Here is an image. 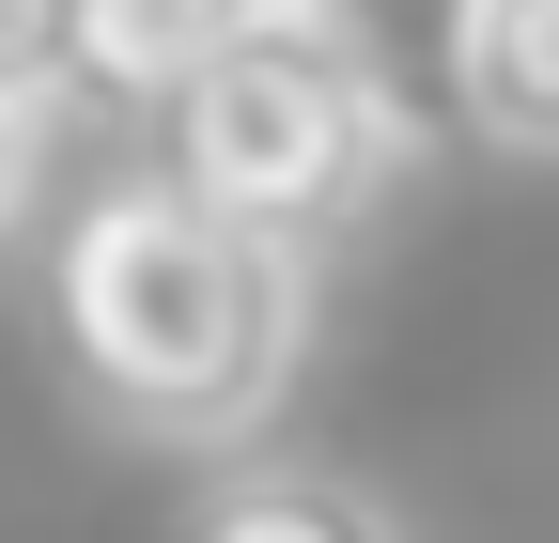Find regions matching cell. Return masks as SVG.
I'll use <instances>...</instances> for the list:
<instances>
[{
  "instance_id": "6da1fadb",
  "label": "cell",
  "mask_w": 559,
  "mask_h": 543,
  "mask_svg": "<svg viewBox=\"0 0 559 543\" xmlns=\"http://www.w3.org/2000/svg\"><path fill=\"white\" fill-rule=\"evenodd\" d=\"M62 358L94 373L109 420L218 450L311 358V249L218 218L187 171H140L62 233Z\"/></svg>"
},
{
  "instance_id": "7a4b0ae2",
  "label": "cell",
  "mask_w": 559,
  "mask_h": 543,
  "mask_svg": "<svg viewBox=\"0 0 559 543\" xmlns=\"http://www.w3.org/2000/svg\"><path fill=\"white\" fill-rule=\"evenodd\" d=\"M389 141H404L389 94L358 79V47H342L311 0H249V16L218 32V62L171 94V171L218 202V218L296 233V249H326L373 202Z\"/></svg>"
},
{
  "instance_id": "3957f363",
  "label": "cell",
  "mask_w": 559,
  "mask_h": 543,
  "mask_svg": "<svg viewBox=\"0 0 559 543\" xmlns=\"http://www.w3.org/2000/svg\"><path fill=\"white\" fill-rule=\"evenodd\" d=\"M234 16L249 0H79V16H62V94L124 109V124H171V94L218 62Z\"/></svg>"
},
{
  "instance_id": "277c9868",
  "label": "cell",
  "mask_w": 559,
  "mask_h": 543,
  "mask_svg": "<svg viewBox=\"0 0 559 543\" xmlns=\"http://www.w3.org/2000/svg\"><path fill=\"white\" fill-rule=\"evenodd\" d=\"M311 16L358 47V79L389 94V124H404V141L466 109V16H481V0H311Z\"/></svg>"
},
{
  "instance_id": "5b68a950",
  "label": "cell",
  "mask_w": 559,
  "mask_h": 543,
  "mask_svg": "<svg viewBox=\"0 0 559 543\" xmlns=\"http://www.w3.org/2000/svg\"><path fill=\"white\" fill-rule=\"evenodd\" d=\"M466 141L498 156H559V0H481L466 16Z\"/></svg>"
},
{
  "instance_id": "8992f818",
  "label": "cell",
  "mask_w": 559,
  "mask_h": 543,
  "mask_svg": "<svg viewBox=\"0 0 559 543\" xmlns=\"http://www.w3.org/2000/svg\"><path fill=\"white\" fill-rule=\"evenodd\" d=\"M187 543H404V528L358 482H326V466H234V482L187 512Z\"/></svg>"
},
{
  "instance_id": "52a82bcc",
  "label": "cell",
  "mask_w": 559,
  "mask_h": 543,
  "mask_svg": "<svg viewBox=\"0 0 559 543\" xmlns=\"http://www.w3.org/2000/svg\"><path fill=\"white\" fill-rule=\"evenodd\" d=\"M62 16H79V0H0V94L16 109L62 94Z\"/></svg>"
},
{
  "instance_id": "ba28073f",
  "label": "cell",
  "mask_w": 559,
  "mask_h": 543,
  "mask_svg": "<svg viewBox=\"0 0 559 543\" xmlns=\"http://www.w3.org/2000/svg\"><path fill=\"white\" fill-rule=\"evenodd\" d=\"M16 186H32V109L0 94V218H16Z\"/></svg>"
}]
</instances>
